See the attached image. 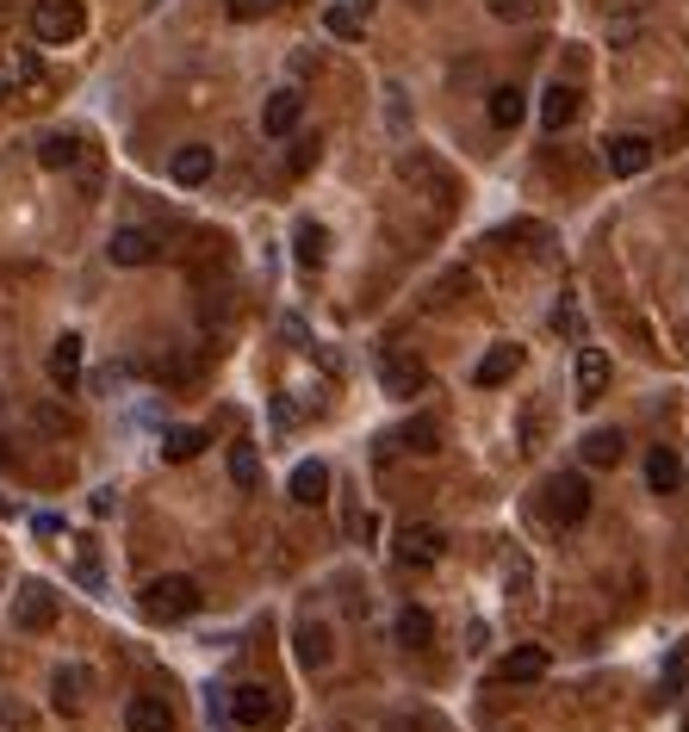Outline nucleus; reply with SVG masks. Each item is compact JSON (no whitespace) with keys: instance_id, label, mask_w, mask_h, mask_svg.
Instances as JSON below:
<instances>
[{"instance_id":"obj_1","label":"nucleus","mask_w":689,"mask_h":732,"mask_svg":"<svg viewBox=\"0 0 689 732\" xmlns=\"http://www.w3.org/2000/svg\"><path fill=\"white\" fill-rule=\"evenodd\" d=\"M137 608H143V621H187L193 608H199V584L193 577H181V571H168V577H156V584H143V596H137Z\"/></svg>"},{"instance_id":"obj_2","label":"nucleus","mask_w":689,"mask_h":732,"mask_svg":"<svg viewBox=\"0 0 689 732\" xmlns=\"http://www.w3.org/2000/svg\"><path fill=\"white\" fill-rule=\"evenodd\" d=\"M32 32H38V44H69V38L88 32V7L81 0H38Z\"/></svg>"},{"instance_id":"obj_3","label":"nucleus","mask_w":689,"mask_h":732,"mask_svg":"<svg viewBox=\"0 0 689 732\" xmlns=\"http://www.w3.org/2000/svg\"><path fill=\"white\" fill-rule=\"evenodd\" d=\"M590 515V478L584 472H565V478L547 484V522L553 528H578Z\"/></svg>"},{"instance_id":"obj_4","label":"nucleus","mask_w":689,"mask_h":732,"mask_svg":"<svg viewBox=\"0 0 689 732\" xmlns=\"http://www.w3.org/2000/svg\"><path fill=\"white\" fill-rule=\"evenodd\" d=\"M230 720L236 726H274L280 720V695L267 683H236L230 689Z\"/></svg>"},{"instance_id":"obj_5","label":"nucleus","mask_w":689,"mask_h":732,"mask_svg":"<svg viewBox=\"0 0 689 732\" xmlns=\"http://www.w3.org/2000/svg\"><path fill=\"white\" fill-rule=\"evenodd\" d=\"M156 255H162V236L156 230H137V224L112 230V243H106V261L112 267H150Z\"/></svg>"},{"instance_id":"obj_6","label":"nucleus","mask_w":689,"mask_h":732,"mask_svg":"<svg viewBox=\"0 0 689 732\" xmlns=\"http://www.w3.org/2000/svg\"><path fill=\"white\" fill-rule=\"evenodd\" d=\"M13 621L25 627V633H44L50 621H56V590L50 584H19V596H13Z\"/></svg>"},{"instance_id":"obj_7","label":"nucleus","mask_w":689,"mask_h":732,"mask_svg":"<svg viewBox=\"0 0 689 732\" xmlns=\"http://www.w3.org/2000/svg\"><path fill=\"white\" fill-rule=\"evenodd\" d=\"M441 546H448V534H441L435 522H404V528H398V559L404 565H435Z\"/></svg>"},{"instance_id":"obj_8","label":"nucleus","mask_w":689,"mask_h":732,"mask_svg":"<svg viewBox=\"0 0 689 732\" xmlns=\"http://www.w3.org/2000/svg\"><path fill=\"white\" fill-rule=\"evenodd\" d=\"M398 174H404L410 187H423L429 199H454V174L441 168V162H429L423 150H410V156H398Z\"/></svg>"},{"instance_id":"obj_9","label":"nucleus","mask_w":689,"mask_h":732,"mask_svg":"<svg viewBox=\"0 0 689 732\" xmlns=\"http://www.w3.org/2000/svg\"><path fill=\"white\" fill-rule=\"evenodd\" d=\"M609 174H621V181H634V174H646L652 168V137H640V131H627V137H615L609 150Z\"/></svg>"},{"instance_id":"obj_10","label":"nucleus","mask_w":689,"mask_h":732,"mask_svg":"<svg viewBox=\"0 0 689 732\" xmlns=\"http://www.w3.org/2000/svg\"><path fill=\"white\" fill-rule=\"evenodd\" d=\"M298 112H305V100H298L292 87L267 94V106H261V131H267V137H292V131H298Z\"/></svg>"},{"instance_id":"obj_11","label":"nucleus","mask_w":689,"mask_h":732,"mask_svg":"<svg viewBox=\"0 0 689 732\" xmlns=\"http://www.w3.org/2000/svg\"><path fill=\"white\" fill-rule=\"evenodd\" d=\"M212 168H218V156H212L205 143H187V150H174V162H168V174L181 181V187H205V181H212Z\"/></svg>"},{"instance_id":"obj_12","label":"nucleus","mask_w":689,"mask_h":732,"mask_svg":"<svg viewBox=\"0 0 689 732\" xmlns=\"http://www.w3.org/2000/svg\"><path fill=\"white\" fill-rule=\"evenodd\" d=\"M125 726H131V732H174V708H168L162 695H131Z\"/></svg>"},{"instance_id":"obj_13","label":"nucleus","mask_w":689,"mask_h":732,"mask_svg":"<svg viewBox=\"0 0 689 732\" xmlns=\"http://www.w3.org/2000/svg\"><path fill=\"white\" fill-rule=\"evenodd\" d=\"M609 391V354L603 348H578V404H596Z\"/></svg>"},{"instance_id":"obj_14","label":"nucleus","mask_w":689,"mask_h":732,"mask_svg":"<svg viewBox=\"0 0 689 732\" xmlns=\"http://www.w3.org/2000/svg\"><path fill=\"white\" fill-rule=\"evenodd\" d=\"M379 385H385V398H410V391H423L429 385V373H423V360H385L379 367Z\"/></svg>"},{"instance_id":"obj_15","label":"nucleus","mask_w":689,"mask_h":732,"mask_svg":"<svg viewBox=\"0 0 689 732\" xmlns=\"http://www.w3.org/2000/svg\"><path fill=\"white\" fill-rule=\"evenodd\" d=\"M572 118H578V87L553 81L547 94H541V125H547V131H565Z\"/></svg>"},{"instance_id":"obj_16","label":"nucleus","mask_w":689,"mask_h":732,"mask_svg":"<svg viewBox=\"0 0 689 732\" xmlns=\"http://www.w3.org/2000/svg\"><path fill=\"white\" fill-rule=\"evenodd\" d=\"M547 677V646H516L503 658V683H541Z\"/></svg>"},{"instance_id":"obj_17","label":"nucleus","mask_w":689,"mask_h":732,"mask_svg":"<svg viewBox=\"0 0 689 732\" xmlns=\"http://www.w3.org/2000/svg\"><path fill=\"white\" fill-rule=\"evenodd\" d=\"M329 497V466L323 460H305V466L292 472V503H305V509H317V503Z\"/></svg>"},{"instance_id":"obj_18","label":"nucleus","mask_w":689,"mask_h":732,"mask_svg":"<svg viewBox=\"0 0 689 732\" xmlns=\"http://www.w3.org/2000/svg\"><path fill=\"white\" fill-rule=\"evenodd\" d=\"M516 373H522V348L516 342L491 348V354L479 360V385H503V379H516Z\"/></svg>"},{"instance_id":"obj_19","label":"nucleus","mask_w":689,"mask_h":732,"mask_svg":"<svg viewBox=\"0 0 689 732\" xmlns=\"http://www.w3.org/2000/svg\"><path fill=\"white\" fill-rule=\"evenodd\" d=\"M298 664L305 670H323L329 664V627H317V621H298Z\"/></svg>"},{"instance_id":"obj_20","label":"nucleus","mask_w":689,"mask_h":732,"mask_svg":"<svg viewBox=\"0 0 689 732\" xmlns=\"http://www.w3.org/2000/svg\"><path fill=\"white\" fill-rule=\"evenodd\" d=\"M50 379H56V385H75L81 379V336H56V348H50Z\"/></svg>"},{"instance_id":"obj_21","label":"nucleus","mask_w":689,"mask_h":732,"mask_svg":"<svg viewBox=\"0 0 689 732\" xmlns=\"http://www.w3.org/2000/svg\"><path fill=\"white\" fill-rule=\"evenodd\" d=\"M578 453H584V466H621V435L615 429H590Z\"/></svg>"},{"instance_id":"obj_22","label":"nucleus","mask_w":689,"mask_h":732,"mask_svg":"<svg viewBox=\"0 0 689 732\" xmlns=\"http://www.w3.org/2000/svg\"><path fill=\"white\" fill-rule=\"evenodd\" d=\"M38 162H44V168H75V162H81V137H75V131L44 137V143H38Z\"/></svg>"},{"instance_id":"obj_23","label":"nucleus","mask_w":689,"mask_h":732,"mask_svg":"<svg viewBox=\"0 0 689 732\" xmlns=\"http://www.w3.org/2000/svg\"><path fill=\"white\" fill-rule=\"evenodd\" d=\"M646 484H652V491H677V484H683V460H677L671 447H652V460H646Z\"/></svg>"},{"instance_id":"obj_24","label":"nucleus","mask_w":689,"mask_h":732,"mask_svg":"<svg viewBox=\"0 0 689 732\" xmlns=\"http://www.w3.org/2000/svg\"><path fill=\"white\" fill-rule=\"evenodd\" d=\"M398 639H404L410 652H423L429 639H435V621H429V608H404V615H398Z\"/></svg>"},{"instance_id":"obj_25","label":"nucleus","mask_w":689,"mask_h":732,"mask_svg":"<svg viewBox=\"0 0 689 732\" xmlns=\"http://www.w3.org/2000/svg\"><path fill=\"white\" fill-rule=\"evenodd\" d=\"M398 441H404L410 453H441V422H435V416H410Z\"/></svg>"},{"instance_id":"obj_26","label":"nucleus","mask_w":689,"mask_h":732,"mask_svg":"<svg viewBox=\"0 0 689 732\" xmlns=\"http://www.w3.org/2000/svg\"><path fill=\"white\" fill-rule=\"evenodd\" d=\"M230 478H236V491H255V484H261V460H255L249 441H236L230 447Z\"/></svg>"},{"instance_id":"obj_27","label":"nucleus","mask_w":689,"mask_h":732,"mask_svg":"<svg viewBox=\"0 0 689 732\" xmlns=\"http://www.w3.org/2000/svg\"><path fill=\"white\" fill-rule=\"evenodd\" d=\"M522 112H528V106H522L516 87H497V94H491V125H497V131H516Z\"/></svg>"},{"instance_id":"obj_28","label":"nucleus","mask_w":689,"mask_h":732,"mask_svg":"<svg viewBox=\"0 0 689 732\" xmlns=\"http://www.w3.org/2000/svg\"><path fill=\"white\" fill-rule=\"evenodd\" d=\"M199 447H205V429H168V435H162V460H174V466L193 460Z\"/></svg>"},{"instance_id":"obj_29","label":"nucleus","mask_w":689,"mask_h":732,"mask_svg":"<svg viewBox=\"0 0 689 732\" xmlns=\"http://www.w3.org/2000/svg\"><path fill=\"white\" fill-rule=\"evenodd\" d=\"M50 689H56V708H81V689H88V670H81V664H63Z\"/></svg>"},{"instance_id":"obj_30","label":"nucleus","mask_w":689,"mask_h":732,"mask_svg":"<svg viewBox=\"0 0 689 732\" xmlns=\"http://www.w3.org/2000/svg\"><path fill=\"white\" fill-rule=\"evenodd\" d=\"M323 224H298V261L305 267H323Z\"/></svg>"},{"instance_id":"obj_31","label":"nucleus","mask_w":689,"mask_h":732,"mask_svg":"<svg viewBox=\"0 0 689 732\" xmlns=\"http://www.w3.org/2000/svg\"><path fill=\"white\" fill-rule=\"evenodd\" d=\"M485 7H491V19H503V25H522V19L541 13V0H485Z\"/></svg>"},{"instance_id":"obj_32","label":"nucleus","mask_w":689,"mask_h":732,"mask_svg":"<svg viewBox=\"0 0 689 732\" xmlns=\"http://www.w3.org/2000/svg\"><path fill=\"white\" fill-rule=\"evenodd\" d=\"M329 32H336V38H354V32H361V19L348 13V7H329Z\"/></svg>"},{"instance_id":"obj_33","label":"nucleus","mask_w":689,"mask_h":732,"mask_svg":"<svg viewBox=\"0 0 689 732\" xmlns=\"http://www.w3.org/2000/svg\"><path fill=\"white\" fill-rule=\"evenodd\" d=\"M665 689H671V695L683 689V652H671V670H665Z\"/></svg>"},{"instance_id":"obj_34","label":"nucleus","mask_w":689,"mask_h":732,"mask_svg":"<svg viewBox=\"0 0 689 732\" xmlns=\"http://www.w3.org/2000/svg\"><path fill=\"white\" fill-rule=\"evenodd\" d=\"M13 81H38V63H32V56H25V50H19V56H13Z\"/></svg>"},{"instance_id":"obj_35","label":"nucleus","mask_w":689,"mask_h":732,"mask_svg":"<svg viewBox=\"0 0 689 732\" xmlns=\"http://www.w3.org/2000/svg\"><path fill=\"white\" fill-rule=\"evenodd\" d=\"M361 7H373V0H361Z\"/></svg>"}]
</instances>
